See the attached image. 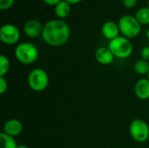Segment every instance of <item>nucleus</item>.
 Listing matches in <instances>:
<instances>
[{
    "instance_id": "nucleus-1",
    "label": "nucleus",
    "mask_w": 149,
    "mask_h": 148,
    "mask_svg": "<svg viewBox=\"0 0 149 148\" xmlns=\"http://www.w3.org/2000/svg\"><path fill=\"white\" fill-rule=\"evenodd\" d=\"M70 35V27L62 19H52L44 24L42 38L51 46L58 47L64 45L69 40Z\"/></svg>"
},
{
    "instance_id": "nucleus-2",
    "label": "nucleus",
    "mask_w": 149,
    "mask_h": 148,
    "mask_svg": "<svg viewBox=\"0 0 149 148\" xmlns=\"http://www.w3.org/2000/svg\"><path fill=\"white\" fill-rule=\"evenodd\" d=\"M118 25L120 33L128 39L136 38L141 30V24L132 15H123L120 17L118 21Z\"/></svg>"
},
{
    "instance_id": "nucleus-3",
    "label": "nucleus",
    "mask_w": 149,
    "mask_h": 148,
    "mask_svg": "<svg viewBox=\"0 0 149 148\" xmlns=\"http://www.w3.org/2000/svg\"><path fill=\"white\" fill-rule=\"evenodd\" d=\"M15 57L24 65H31L38 59V50L33 44L24 42L16 47Z\"/></svg>"
},
{
    "instance_id": "nucleus-4",
    "label": "nucleus",
    "mask_w": 149,
    "mask_h": 148,
    "mask_svg": "<svg viewBox=\"0 0 149 148\" xmlns=\"http://www.w3.org/2000/svg\"><path fill=\"white\" fill-rule=\"evenodd\" d=\"M108 48L113 56L118 58H127L130 57L133 52V44L124 36H119L111 40Z\"/></svg>"
},
{
    "instance_id": "nucleus-5",
    "label": "nucleus",
    "mask_w": 149,
    "mask_h": 148,
    "mask_svg": "<svg viewBox=\"0 0 149 148\" xmlns=\"http://www.w3.org/2000/svg\"><path fill=\"white\" fill-rule=\"evenodd\" d=\"M28 85L35 92H42L49 85V77L46 72L40 68L33 69L28 76Z\"/></svg>"
},
{
    "instance_id": "nucleus-6",
    "label": "nucleus",
    "mask_w": 149,
    "mask_h": 148,
    "mask_svg": "<svg viewBox=\"0 0 149 148\" xmlns=\"http://www.w3.org/2000/svg\"><path fill=\"white\" fill-rule=\"evenodd\" d=\"M129 132L134 140L140 143L146 142L149 138V126L143 120H134L129 126Z\"/></svg>"
},
{
    "instance_id": "nucleus-7",
    "label": "nucleus",
    "mask_w": 149,
    "mask_h": 148,
    "mask_svg": "<svg viewBox=\"0 0 149 148\" xmlns=\"http://www.w3.org/2000/svg\"><path fill=\"white\" fill-rule=\"evenodd\" d=\"M20 31L18 28L12 24H4L0 29V39L7 45H12L18 42Z\"/></svg>"
},
{
    "instance_id": "nucleus-8",
    "label": "nucleus",
    "mask_w": 149,
    "mask_h": 148,
    "mask_svg": "<svg viewBox=\"0 0 149 148\" xmlns=\"http://www.w3.org/2000/svg\"><path fill=\"white\" fill-rule=\"evenodd\" d=\"M44 25L37 19H30L24 24V32L29 38H38L42 35Z\"/></svg>"
},
{
    "instance_id": "nucleus-9",
    "label": "nucleus",
    "mask_w": 149,
    "mask_h": 148,
    "mask_svg": "<svg viewBox=\"0 0 149 148\" xmlns=\"http://www.w3.org/2000/svg\"><path fill=\"white\" fill-rule=\"evenodd\" d=\"M120 32V31L118 24H116L115 22H113V21H107V22L104 23L101 27L102 35L107 39H109L110 41L116 38L117 37H119Z\"/></svg>"
},
{
    "instance_id": "nucleus-10",
    "label": "nucleus",
    "mask_w": 149,
    "mask_h": 148,
    "mask_svg": "<svg viewBox=\"0 0 149 148\" xmlns=\"http://www.w3.org/2000/svg\"><path fill=\"white\" fill-rule=\"evenodd\" d=\"M22 130H23L22 123L16 119L9 120L3 125V133L11 137H16L19 135Z\"/></svg>"
},
{
    "instance_id": "nucleus-11",
    "label": "nucleus",
    "mask_w": 149,
    "mask_h": 148,
    "mask_svg": "<svg viewBox=\"0 0 149 148\" xmlns=\"http://www.w3.org/2000/svg\"><path fill=\"white\" fill-rule=\"evenodd\" d=\"M95 58L101 65H110L114 58L113 54L108 47H100L95 51Z\"/></svg>"
},
{
    "instance_id": "nucleus-12",
    "label": "nucleus",
    "mask_w": 149,
    "mask_h": 148,
    "mask_svg": "<svg viewBox=\"0 0 149 148\" xmlns=\"http://www.w3.org/2000/svg\"><path fill=\"white\" fill-rule=\"evenodd\" d=\"M134 92L136 96L142 100L149 99V79H141L137 81L134 87Z\"/></svg>"
},
{
    "instance_id": "nucleus-13",
    "label": "nucleus",
    "mask_w": 149,
    "mask_h": 148,
    "mask_svg": "<svg viewBox=\"0 0 149 148\" xmlns=\"http://www.w3.org/2000/svg\"><path fill=\"white\" fill-rule=\"evenodd\" d=\"M71 10V4L68 2L62 0L54 6V14L57 17H58V19L63 20V18H65L70 15Z\"/></svg>"
},
{
    "instance_id": "nucleus-14",
    "label": "nucleus",
    "mask_w": 149,
    "mask_h": 148,
    "mask_svg": "<svg viewBox=\"0 0 149 148\" xmlns=\"http://www.w3.org/2000/svg\"><path fill=\"white\" fill-rule=\"evenodd\" d=\"M134 17L141 25H148L149 24V8L147 6L141 7L136 11Z\"/></svg>"
},
{
    "instance_id": "nucleus-15",
    "label": "nucleus",
    "mask_w": 149,
    "mask_h": 148,
    "mask_svg": "<svg viewBox=\"0 0 149 148\" xmlns=\"http://www.w3.org/2000/svg\"><path fill=\"white\" fill-rule=\"evenodd\" d=\"M0 142H1V148H17V145L14 139L3 132L0 133Z\"/></svg>"
},
{
    "instance_id": "nucleus-16",
    "label": "nucleus",
    "mask_w": 149,
    "mask_h": 148,
    "mask_svg": "<svg viewBox=\"0 0 149 148\" xmlns=\"http://www.w3.org/2000/svg\"><path fill=\"white\" fill-rule=\"evenodd\" d=\"M134 69L136 73L140 75H146L149 72V63L144 59L137 60L134 65Z\"/></svg>"
},
{
    "instance_id": "nucleus-17",
    "label": "nucleus",
    "mask_w": 149,
    "mask_h": 148,
    "mask_svg": "<svg viewBox=\"0 0 149 148\" xmlns=\"http://www.w3.org/2000/svg\"><path fill=\"white\" fill-rule=\"evenodd\" d=\"M10 68V60L9 58L4 56H0V77H3L9 71Z\"/></svg>"
},
{
    "instance_id": "nucleus-18",
    "label": "nucleus",
    "mask_w": 149,
    "mask_h": 148,
    "mask_svg": "<svg viewBox=\"0 0 149 148\" xmlns=\"http://www.w3.org/2000/svg\"><path fill=\"white\" fill-rule=\"evenodd\" d=\"M15 0H0V9L5 10L10 9L14 4Z\"/></svg>"
},
{
    "instance_id": "nucleus-19",
    "label": "nucleus",
    "mask_w": 149,
    "mask_h": 148,
    "mask_svg": "<svg viewBox=\"0 0 149 148\" xmlns=\"http://www.w3.org/2000/svg\"><path fill=\"white\" fill-rule=\"evenodd\" d=\"M8 88V83L7 80L3 77H0V93L3 94Z\"/></svg>"
},
{
    "instance_id": "nucleus-20",
    "label": "nucleus",
    "mask_w": 149,
    "mask_h": 148,
    "mask_svg": "<svg viewBox=\"0 0 149 148\" xmlns=\"http://www.w3.org/2000/svg\"><path fill=\"white\" fill-rule=\"evenodd\" d=\"M137 2H138V0H122V3H123L124 7H126L127 9L134 8L137 4Z\"/></svg>"
},
{
    "instance_id": "nucleus-21",
    "label": "nucleus",
    "mask_w": 149,
    "mask_h": 148,
    "mask_svg": "<svg viewBox=\"0 0 149 148\" xmlns=\"http://www.w3.org/2000/svg\"><path fill=\"white\" fill-rule=\"evenodd\" d=\"M141 55L142 59L146 61H149V46H145L142 48Z\"/></svg>"
},
{
    "instance_id": "nucleus-22",
    "label": "nucleus",
    "mask_w": 149,
    "mask_h": 148,
    "mask_svg": "<svg viewBox=\"0 0 149 148\" xmlns=\"http://www.w3.org/2000/svg\"><path fill=\"white\" fill-rule=\"evenodd\" d=\"M45 3H46L47 5L50 6H55L56 4H58L59 2H61L62 0H42Z\"/></svg>"
},
{
    "instance_id": "nucleus-23",
    "label": "nucleus",
    "mask_w": 149,
    "mask_h": 148,
    "mask_svg": "<svg viewBox=\"0 0 149 148\" xmlns=\"http://www.w3.org/2000/svg\"><path fill=\"white\" fill-rule=\"evenodd\" d=\"M65 1L68 2L70 4H76V3H80V2H81V1H83V0H65Z\"/></svg>"
},
{
    "instance_id": "nucleus-24",
    "label": "nucleus",
    "mask_w": 149,
    "mask_h": 148,
    "mask_svg": "<svg viewBox=\"0 0 149 148\" xmlns=\"http://www.w3.org/2000/svg\"><path fill=\"white\" fill-rule=\"evenodd\" d=\"M17 148H29L27 146H25V145H19V146H17Z\"/></svg>"
},
{
    "instance_id": "nucleus-25",
    "label": "nucleus",
    "mask_w": 149,
    "mask_h": 148,
    "mask_svg": "<svg viewBox=\"0 0 149 148\" xmlns=\"http://www.w3.org/2000/svg\"><path fill=\"white\" fill-rule=\"evenodd\" d=\"M147 38H148V39L149 41V28L148 29V31H147Z\"/></svg>"
},
{
    "instance_id": "nucleus-26",
    "label": "nucleus",
    "mask_w": 149,
    "mask_h": 148,
    "mask_svg": "<svg viewBox=\"0 0 149 148\" xmlns=\"http://www.w3.org/2000/svg\"><path fill=\"white\" fill-rule=\"evenodd\" d=\"M147 7H148L149 8V0L148 1V3H147Z\"/></svg>"
},
{
    "instance_id": "nucleus-27",
    "label": "nucleus",
    "mask_w": 149,
    "mask_h": 148,
    "mask_svg": "<svg viewBox=\"0 0 149 148\" xmlns=\"http://www.w3.org/2000/svg\"><path fill=\"white\" fill-rule=\"evenodd\" d=\"M148 79H149V72H148Z\"/></svg>"
}]
</instances>
